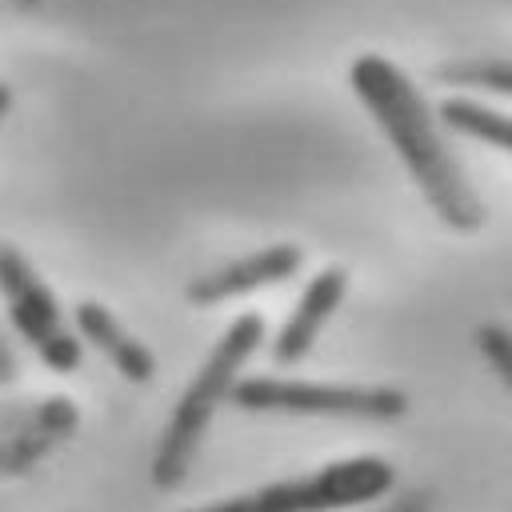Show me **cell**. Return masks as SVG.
Returning <instances> with one entry per match:
<instances>
[{
    "label": "cell",
    "mask_w": 512,
    "mask_h": 512,
    "mask_svg": "<svg viewBox=\"0 0 512 512\" xmlns=\"http://www.w3.org/2000/svg\"><path fill=\"white\" fill-rule=\"evenodd\" d=\"M16 380H20V364H16L12 348L0 340V384H16Z\"/></svg>",
    "instance_id": "cell-12"
},
{
    "label": "cell",
    "mask_w": 512,
    "mask_h": 512,
    "mask_svg": "<svg viewBox=\"0 0 512 512\" xmlns=\"http://www.w3.org/2000/svg\"><path fill=\"white\" fill-rule=\"evenodd\" d=\"M396 468L376 456L336 460L304 476L272 480L256 492H240L228 500H212L188 512H336V508H360L392 492Z\"/></svg>",
    "instance_id": "cell-3"
},
{
    "label": "cell",
    "mask_w": 512,
    "mask_h": 512,
    "mask_svg": "<svg viewBox=\"0 0 512 512\" xmlns=\"http://www.w3.org/2000/svg\"><path fill=\"white\" fill-rule=\"evenodd\" d=\"M0 296H4L8 320L20 332V340L32 344L36 356L52 372L64 376V372L80 368L84 344L72 332V324L64 320L56 292L44 284V276L32 268V260L12 244H0Z\"/></svg>",
    "instance_id": "cell-5"
},
{
    "label": "cell",
    "mask_w": 512,
    "mask_h": 512,
    "mask_svg": "<svg viewBox=\"0 0 512 512\" xmlns=\"http://www.w3.org/2000/svg\"><path fill=\"white\" fill-rule=\"evenodd\" d=\"M72 332L80 336V344H92L124 380H132V384H148L152 376H156V356H152V348L144 344V340H136L104 304H96V300H80L76 308H72Z\"/></svg>",
    "instance_id": "cell-8"
},
{
    "label": "cell",
    "mask_w": 512,
    "mask_h": 512,
    "mask_svg": "<svg viewBox=\"0 0 512 512\" xmlns=\"http://www.w3.org/2000/svg\"><path fill=\"white\" fill-rule=\"evenodd\" d=\"M300 268H304L300 244H268V248H260V252L236 256V260H228V264H220V268L196 276L184 296H188V304H196V308H212V304L248 296V292H256V288L284 284V280H292Z\"/></svg>",
    "instance_id": "cell-6"
},
{
    "label": "cell",
    "mask_w": 512,
    "mask_h": 512,
    "mask_svg": "<svg viewBox=\"0 0 512 512\" xmlns=\"http://www.w3.org/2000/svg\"><path fill=\"white\" fill-rule=\"evenodd\" d=\"M8 108H12V88L0 84V116H8Z\"/></svg>",
    "instance_id": "cell-13"
},
{
    "label": "cell",
    "mask_w": 512,
    "mask_h": 512,
    "mask_svg": "<svg viewBox=\"0 0 512 512\" xmlns=\"http://www.w3.org/2000/svg\"><path fill=\"white\" fill-rule=\"evenodd\" d=\"M436 80L440 84H480V88H496L500 96L512 88V68L508 60H492V64H444L436 68Z\"/></svg>",
    "instance_id": "cell-10"
},
{
    "label": "cell",
    "mask_w": 512,
    "mask_h": 512,
    "mask_svg": "<svg viewBox=\"0 0 512 512\" xmlns=\"http://www.w3.org/2000/svg\"><path fill=\"white\" fill-rule=\"evenodd\" d=\"M264 344V316L260 312H240L224 336L212 344V352L204 356V364L196 368V376L184 384L168 428L160 432L156 456H152V484L172 492L184 484V476L196 464V452L204 444V432L216 416V408L228 400L232 380L244 372V364L260 352Z\"/></svg>",
    "instance_id": "cell-2"
},
{
    "label": "cell",
    "mask_w": 512,
    "mask_h": 512,
    "mask_svg": "<svg viewBox=\"0 0 512 512\" xmlns=\"http://www.w3.org/2000/svg\"><path fill=\"white\" fill-rule=\"evenodd\" d=\"M228 400L244 412L340 416V420H400L408 396L388 384H320L292 376H236Z\"/></svg>",
    "instance_id": "cell-4"
},
{
    "label": "cell",
    "mask_w": 512,
    "mask_h": 512,
    "mask_svg": "<svg viewBox=\"0 0 512 512\" xmlns=\"http://www.w3.org/2000/svg\"><path fill=\"white\" fill-rule=\"evenodd\" d=\"M436 120H440V128H452V132H460V136L484 140V144H492V148H500V152L512 148V120H508L504 112L480 104V100L448 96V100H440Z\"/></svg>",
    "instance_id": "cell-9"
},
{
    "label": "cell",
    "mask_w": 512,
    "mask_h": 512,
    "mask_svg": "<svg viewBox=\"0 0 512 512\" xmlns=\"http://www.w3.org/2000/svg\"><path fill=\"white\" fill-rule=\"evenodd\" d=\"M348 84L368 108V116L376 120V128L396 148L400 164L408 168V176L416 180L432 212L452 232H476L488 220V212L460 156L452 152L436 112L428 108L424 92L408 80V72L380 52H364L348 64Z\"/></svg>",
    "instance_id": "cell-1"
},
{
    "label": "cell",
    "mask_w": 512,
    "mask_h": 512,
    "mask_svg": "<svg viewBox=\"0 0 512 512\" xmlns=\"http://www.w3.org/2000/svg\"><path fill=\"white\" fill-rule=\"evenodd\" d=\"M472 340H476L480 356L496 368L500 384H512V336L504 332V324H480Z\"/></svg>",
    "instance_id": "cell-11"
},
{
    "label": "cell",
    "mask_w": 512,
    "mask_h": 512,
    "mask_svg": "<svg viewBox=\"0 0 512 512\" xmlns=\"http://www.w3.org/2000/svg\"><path fill=\"white\" fill-rule=\"evenodd\" d=\"M344 292H348V272H344V268H320V272L304 284V292H300L296 308L284 316L280 332L272 336L268 356H272L276 364H284V368L300 364V360L312 352V344L320 340L324 324H328V320L336 316V308L344 304Z\"/></svg>",
    "instance_id": "cell-7"
}]
</instances>
